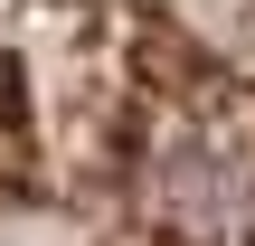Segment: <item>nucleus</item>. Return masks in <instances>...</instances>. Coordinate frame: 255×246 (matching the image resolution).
Returning <instances> with one entry per match:
<instances>
[{"label":"nucleus","mask_w":255,"mask_h":246,"mask_svg":"<svg viewBox=\"0 0 255 246\" xmlns=\"http://www.w3.org/2000/svg\"><path fill=\"white\" fill-rule=\"evenodd\" d=\"M0 246H255V0H0Z\"/></svg>","instance_id":"obj_1"}]
</instances>
